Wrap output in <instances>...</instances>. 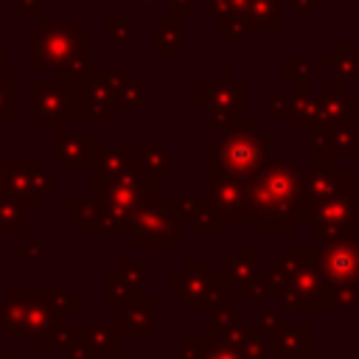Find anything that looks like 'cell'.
I'll return each mask as SVG.
<instances>
[{
	"mask_svg": "<svg viewBox=\"0 0 359 359\" xmlns=\"http://www.w3.org/2000/svg\"><path fill=\"white\" fill-rule=\"evenodd\" d=\"M0 359H17L14 348H6V342H3V339H0Z\"/></svg>",
	"mask_w": 359,
	"mask_h": 359,
	"instance_id": "56",
	"label": "cell"
},
{
	"mask_svg": "<svg viewBox=\"0 0 359 359\" xmlns=\"http://www.w3.org/2000/svg\"><path fill=\"white\" fill-rule=\"evenodd\" d=\"M93 359H132V353H129V351H123V348H112V351L93 353Z\"/></svg>",
	"mask_w": 359,
	"mask_h": 359,
	"instance_id": "53",
	"label": "cell"
},
{
	"mask_svg": "<svg viewBox=\"0 0 359 359\" xmlns=\"http://www.w3.org/2000/svg\"><path fill=\"white\" fill-rule=\"evenodd\" d=\"M311 90H292V93H278V95H272L269 98V112L275 115V118H283V121H292L294 115H297V109H300V104H303V98L309 95Z\"/></svg>",
	"mask_w": 359,
	"mask_h": 359,
	"instance_id": "37",
	"label": "cell"
},
{
	"mask_svg": "<svg viewBox=\"0 0 359 359\" xmlns=\"http://www.w3.org/2000/svg\"><path fill=\"white\" fill-rule=\"evenodd\" d=\"M168 180H171V157H168V151L163 146H157V143L140 146V182H143V194H154Z\"/></svg>",
	"mask_w": 359,
	"mask_h": 359,
	"instance_id": "24",
	"label": "cell"
},
{
	"mask_svg": "<svg viewBox=\"0 0 359 359\" xmlns=\"http://www.w3.org/2000/svg\"><path fill=\"white\" fill-rule=\"evenodd\" d=\"M199 359H244V356L238 353V348L205 337V348H202V356H199Z\"/></svg>",
	"mask_w": 359,
	"mask_h": 359,
	"instance_id": "44",
	"label": "cell"
},
{
	"mask_svg": "<svg viewBox=\"0 0 359 359\" xmlns=\"http://www.w3.org/2000/svg\"><path fill=\"white\" fill-rule=\"evenodd\" d=\"M3 331L6 337H31L67 323V314L81 309V300L56 286H6L3 289Z\"/></svg>",
	"mask_w": 359,
	"mask_h": 359,
	"instance_id": "2",
	"label": "cell"
},
{
	"mask_svg": "<svg viewBox=\"0 0 359 359\" xmlns=\"http://www.w3.org/2000/svg\"><path fill=\"white\" fill-rule=\"evenodd\" d=\"M208 11H210L213 17H222V14L230 11V3H227V0H208Z\"/></svg>",
	"mask_w": 359,
	"mask_h": 359,
	"instance_id": "54",
	"label": "cell"
},
{
	"mask_svg": "<svg viewBox=\"0 0 359 359\" xmlns=\"http://www.w3.org/2000/svg\"><path fill=\"white\" fill-rule=\"evenodd\" d=\"M3 53H6V50H3V45H0V67H3Z\"/></svg>",
	"mask_w": 359,
	"mask_h": 359,
	"instance_id": "59",
	"label": "cell"
},
{
	"mask_svg": "<svg viewBox=\"0 0 359 359\" xmlns=\"http://www.w3.org/2000/svg\"><path fill=\"white\" fill-rule=\"evenodd\" d=\"M28 345L34 351H67V342H70V323L59 325V328H50V331H42V334H31L25 337Z\"/></svg>",
	"mask_w": 359,
	"mask_h": 359,
	"instance_id": "34",
	"label": "cell"
},
{
	"mask_svg": "<svg viewBox=\"0 0 359 359\" xmlns=\"http://www.w3.org/2000/svg\"><path fill=\"white\" fill-rule=\"evenodd\" d=\"M309 165H314V168H328V165H337V160H334V154H331V149L317 137V135H311V143H309Z\"/></svg>",
	"mask_w": 359,
	"mask_h": 359,
	"instance_id": "43",
	"label": "cell"
},
{
	"mask_svg": "<svg viewBox=\"0 0 359 359\" xmlns=\"http://www.w3.org/2000/svg\"><path fill=\"white\" fill-rule=\"evenodd\" d=\"M300 174L294 160H266V165L244 177L255 224L264 236H292L303 224L300 210Z\"/></svg>",
	"mask_w": 359,
	"mask_h": 359,
	"instance_id": "1",
	"label": "cell"
},
{
	"mask_svg": "<svg viewBox=\"0 0 359 359\" xmlns=\"http://www.w3.org/2000/svg\"><path fill=\"white\" fill-rule=\"evenodd\" d=\"M252 28L247 25V17L244 14H236V11H227L219 17V42L222 45H233V42H241Z\"/></svg>",
	"mask_w": 359,
	"mask_h": 359,
	"instance_id": "36",
	"label": "cell"
},
{
	"mask_svg": "<svg viewBox=\"0 0 359 359\" xmlns=\"http://www.w3.org/2000/svg\"><path fill=\"white\" fill-rule=\"evenodd\" d=\"M95 157V140L90 132H53V165L59 171H90Z\"/></svg>",
	"mask_w": 359,
	"mask_h": 359,
	"instance_id": "16",
	"label": "cell"
},
{
	"mask_svg": "<svg viewBox=\"0 0 359 359\" xmlns=\"http://www.w3.org/2000/svg\"><path fill=\"white\" fill-rule=\"evenodd\" d=\"M236 348L244 359H269V337L264 331H258L255 323H250V328L244 331V337Z\"/></svg>",
	"mask_w": 359,
	"mask_h": 359,
	"instance_id": "35",
	"label": "cell"
},
{
	"mask_svg": "<svg viewBox=\"0 0 359 359\" xmlns=\"http://www.w3.org/2000/svg\"><path fill=\"white\" fill-rule=\"evenodd\" d=\"M194 14H196L194 0H171V6H168V17H174V20H191Z\"/></svg>",
	"mask_w": 359,
	"mask_h": 359,
	"instance_id": "49",
	"label": "cell"
},
{
	"mask_svg": "<svg viewBox=\"0 0 359 359\" xmlns=\"http://www.w3.org/2000/svg\"><path fill=\"white\" fill-rule=\"evenodd\" d=\"M300 359H325V356H323V351H320V348H309Z\"/></svg>",
	"mask_w": 359,
	"mask_h": 359,
	"instance_id": "57",
	"label": "cell"
},
{
	"mask_svg": "<svg viewBox=\"0 0 359 359\" xmlns=\"http://www.w3.org/2000/svg\"><path fill=\"white\" fill-rule=\"evenodd\" d=\"M28 213L31 208L22 199L11 194H0V236H28L31 233Z\"/></svg>",
	"mask_w": 359,
	"mask_h": 359,
	"instance_id": "26",
	"label": "cell"
},
{
	"mask_svg": "<svg viewBox=\"0 0 359 359\" xmlns=\"http://www.w3.org/2000/svg\"><path fill=\"white\" fill-rule=\"evenodd\" d=\"M194 104L199 109H205L208 115L219 112V115H247L244 104H247V84L241 79L233 76V67H222L216 81H194Z\"/></svg>",
	"mask_w": 359,
	"mask_h": 359,
	"instance_id": "13",
	"label": "cell"
},
{
	"mask_svg": "<svg viewBox=\"0 0 359 359\" xmlns=\"http://www.w3.org/2000/svg\"><path fill=\"white\" fill-rule=\"evenodd\" d=\"M14 255H17L20 261H34V258H39V255H42V238H39L36 233H28V244L17 247Z\"/></svg>",
	"mask_w": 359,
	"mask_h": 359,
	"instance_id": "47",
	"label": "cell"
},
{
	"mask_svg": "<svg viewBox=\"0 0 359 359\" xmlns=\"http://www.w3.org/2000/svg\"><path fill=\"white\" fill-rule=\"evenodd\" d=\"M303 224L311 236H320L323 241L359 236V182L348 180L337 194L317 202L306 213Z\"/></svg>",
	"mask_w": 359,
	"mask_h": 359,
	"instance_id": "9",
	"label": "cell"
},
{
	"mask_svg": "<svg viewBox=\"0 0 359 359\" xmlns=\"http://www.w3.org/2000/svg\"><path fill=\"white\" fill-rule=\"evenodd\" d=\"M283 3L280 0H252L247 8V25L250 28H261V31H283L286 25V14H283Z\"/></svg>",
	"mask_w": 359,
	"mask_h": 359,
	"instance_id": "27",
	"label": "cell"
},
{
	"mask_svg": "<svg viewBox=\"0 0 359 359\" xmlns=\"http://www.w3.org/2000/svg\"><path fill=\"white\" fill-rule=\"evenodd\" d=\"M247 328H250L247 314L230 303V306H219V309H213L205 337L219 339V342H224V345H233V348H236V345L241 342V337H244V331H247Z\"/></svg>",
	"mask_w": 359,
	"mask_h": 359,
	"instance_id": "23",
	"label": "cell"
},
{
	"mask_svg": "<svg viewBox=\"0 0 359 359\" xmlns=\"http://www.w3.org/2000/svg\"><path fill=\"white\" fill-rule=\"evenodd\" d=\"M320 3H323V0H283V6H292L300 20H306V17L314 11V6H320Z\"/></svg>",
	"mask_w": 359,
	"mask_h": 359,
	"instance_id": "52",
	"label": "cell"
},
{
	"mask_svg": "<svg viewBox=\"0 0 359 359\" xmlns=\"http://www.w3.org/2000/svg\"><path fill=\"white\" fill-rule=\"evenodd\" d=\"M317 137L331 149L334 160H356L359 157V132L351 126H331L317 132Z\"/></svg>",
	"mask_w": 359,
	"mask_h": 359,
	"instance_id": "28",
	"label": "cell"
},
{
	"mask_svg": "<svg viewBox=\"0 0 359 359\" xmlns=\"http://www.w3.org/2000/svg\"><path fill=\"white\" fill-rule=\"evenodd\" d=\"M280 3H283V0H280Z\"/></svg>",
	"mask_w": 359,
	"mask_h": 359,
	"instance_id": "62",
	"label": "cell"
},
{
	"mask_svg": "<svg viewBox=\"0 0 359 359\" xmlns=\"http://www.w3.org/2000/svg\"><path fill=\"white\" fill-rule=\"evenodd\" d=\"M132 76L129 67H90L70 81V121H115L118 87Z\"/></svg>",
	"mask_w": 359,
	"mask_h": 359,
	"instance_id": "4",
	"label": "cell"
},
{
	"mask_svg": "<svg viewBox=\"0 0 359 359\" xmlns=\"http://www.w3.org/2000/svg\"><path fill=\"white\" fill-rule=\"evenodd\" d=\"M154 50L160 56L182 53V20H174L168 14L154 20Z\"/></svg>",
	"mask_w": 359,
	"mask_h": 359,
	"instance_id": "29",
	"label": "cell"
},
{
	"mask_svg": "<svg viewBox=\"0 0 359 359\" xmlns=\"http://www.w3.org/2000/svg\"><path fill=\"white\" fill-rule=\"evenodd\" d=\"M205 348V334L202 337H182L180 339V359H199Z\"/></svg>",
	"mask_w": 359,
	"mask_h": 359,
	"instance_id": "46",
	"label": "cell"
},
{
	"mask_svg": "<svg viewBox=\"0 0 359 359\" xmlns=\"http://www.w3.org/2000/svg\"><path fill=\"white\" fill-rule=\"evenodd\" d=\"M258 258H261V250L258 247H233L230 250V258H222L219 261V275L224 278V283L230 286L233 297L241 300V292L247 286V280L258 272Z\"/></svg>",
	"mask_w": 359,
	"mask_h": 359,
	"instance_id": "20",
	"label": "cell"
},
{
	"mask_svg": "<svg viewBox=\"0 0 359 359\" xmlns=\"http://www.w3.org/2000/svg\"><path fill=\"white\" fill-rule=\"evenodd\" d=\"M171 199V208L180 219H191L194 216V196H168Z\"/></svg>",
	"mask_w": 359,
	"mask_h": 359,
	"instance_id": "51",
	"label": "cell"
},
{
	"mask_svg": "<svg viewBox=\"0 0 359 359\" xmlns=\"http://www.w3.org/2000/svg\"><path fill=\"white\" fill-rule=\"evenodd\" d=\"M323 70L345 79V81H353L359 79V42H339L331 53H325L320 59Z\"/></svg>",
	"mask_w": 359,
	"mask_h": 359,
	"instance_id": "25",
	"label": "cell"
},
{
	"mask_svg": "<svg viewBox=\"0 0 359 359\" xmlns=\"http://www.w3.org/2000/svg\"><path fill=\"white\" fill-rule=\"evenodd\" d=\"M292 123H294V129L300 135H309V137L323 132V98H320V93H309L303 98V104H300L297 115L292 118Z\"/></svg>",
	"mask_w": 359,
	"mask_h": 359,
	"instance_id": "31",
	"label": "cell"
},
{
	"mask_svg": "<svg viewBox=\"0 0 359 359\" xmlns=\"http://www.w3.org/2000/svg\"><path fill=\"white\" fill-rule=\"evenodd\" d=\"M129 244L143 247H165L174 250L182 244V219L174 213L171 199L163 194H143L137 208L129 213Z\"/></svg>",
	"mask_w": 359,
	"mask_h": 359,
	"instance_id": "8",
	"label": "cell"
},
{
	"mask_svg": "<svg viewBox=\"0 0 359 359\" xmlns=\"http://www.w3.org/2000/svg\"><path fill=\"white\" fill-rule=\"evenodd\" d=\"M154 309L157 303L151 297H135L129 300L123 309H118V334L129 337V339H151L157 334V323H154Z\"/></svg>",
	"mask_w": 359,
	"mask_h": 359,
	"instance_id": "19",
	"label": "cell"
},
{
	"mask_svg": "<svg viewBox=\"0 0 359 359\" xmlns=\"http://www.w3.org/2000/svg\"><path fill=\"white\" fill-rule=\"evenodd\" d=\"M104 286H107L104 309H107V311H118V309H123L129 300L143 297V289H146V269H143L140 264L121 261V264L115 266V272H107V275H104Z\"/></svg>",
	"mask_w": 359,
	"mask_h": 359,
	"instance_id": "17",
	"label": "cell"
},
{
	"mask_svg": "<svg viewBox=\"0 0 359 359\" xmlns=\"http://www.w3.org/2000/svg\"><path fill=\"white\" fill-rule=\"evenodd\" d=\"M135 3H137V6H154L157 0H135Z\"/></svg>",
	"mask_w": 359,
	"mask_h": 359,
	"instance_id": "58",
	"label": "cell"
},
{
	"mask_svg": "<svg viewBox=\"0 0 359 359\" xmlns=\"http://www.w3.org/2000/svg\"><path fill=\"white\" fill-rule=\"evenodd\" d=\"M272 135L261 129L255 118H244L236 129L219 135L205 151V165H213L230 177H250L261 171L269 160Z\"/></svg>",
	"mask_w": 359,
	"mask_h": 359,
	"instance_id": "3",
	"label": "cell"
},
{
	"mask_svg": "<svg viewBox=\"0 0 359 359\" xmlns=\"http://www.w3.org/2000/svg\"><path fill=\"white\" fill-rule=\"evenodd\" d=\"M0 320H3V303H0Z\"/></svg>",
	"mask_w": 359,
	"mask_h": 359,
	"instance_id": "61",
	"label": "cell"
},
{
	"mask_svg": "<svg viewBox=\"0 0 359 359\" xmlns=\"http://www.w3.org/2000/svg\"><path fill=\"white\" fill-rule=\"evenodd\" d=\"M311 348V328L306 323H278L269 331V359H300Z\"/></svg>",
	"mask_w": 359,
	"mask_h": 359,
	"instance_id": "22",
	"label": "cell"
},
{
	"mask_svg": "<svg viewBox=\"0 0 359 359\" xmlns=\"http://www.w3.org/2000/svg\"><path fill=\"white\" fill-rule=\"evenodd\" d=\"M283 79L292 84V90H309L311 84V62L303 56H283Z\"/></svg>",
	"mask_w": 359,
	"mask_h": 359,
	"instance_id": "33",
	"label": "cell"
},
{
	"mask_svg": "<svg viewBox=\"0 0 359 359\" xmlns=\"http://www.w3.org/2000/svg\"><path fill=\"white\" fill-rule=\"evenodd\" d=\"M348 180H351V177H348L345 168H337V165L314 168V165H309V168L300 174V210H303V219H306V213H309L317 202H323V199H328L331 194H337Z\"/></svg>",
	"mask_w": 359,
	"mask_h": 359,
	"instance_id": "18",
	"label": "cell"
},
{
	"mask_svg": "<svg viewBox=\"0 0 359 359\" xmlns=\"http://www.w3.org/2000/svg\"><path fill=\"white\" fill-rule=\"evenodd\" d=\"M28 115L42 132H59L70 121V81H31L28 84Z\"/></svg>",
	"mask_w": 359,
	"mask_h": 359,
	"instance_id": "12",
	"label": "cell"
},
{
	"mask_svg": "<svg viewBox=\"0 0 359 359\" xmlns=\"http://www.w3.org/2000/svg\"><path fill=\"white\" fill-rule=\"evenodd\" d=\"M14 70L11 67H0V123L14 118Z\"/></svg>",
	"mask_w": 359,
	"mask_h": 359,
	"instance_id": "38",
	"label": "cell"
},
{
	"mask_svg": "<svg viewBox=\"0 0 359 359\" xmlns=\"http://www.w3.org/2000/svg\"><path fill=\"white\" fill-rule=\"evenodd\" d=\"M359 309V286H337L331 289V311H356Z\"/></svg>",
	"mask_w": 359,
	"mask_h": 359,
	"instance_id": "41",
	"label": "cell"
},
{
	"mask_svg": "<svg viewBox=\"0 0 359 359\" xmlns=\"http://www.w3.org/2000/svg\"><path fill=\"white\" fill-rule=\"evenodd\" d=\"M320 252V269L331 289L337 286H359V236L328 238Z\"/></svg>",
	"mask_w": 359,
	"mask_h": 359,
	"instance_id": "14",
	"label": "cell"
},
{
	"mask_svg": "<svg viewBox=\"0 0 359 359\" xmlns=\"http://www.w3.org/2000/svg\"><path fill=\"white\" fill-rule=\"evenodd\" d=\"M76 334L90 345L93 353L112 351V348H118V339H121L118 325H112V323H79Z\"/></svg>",
	"mask_w": 359,
	"mask_h": 359,
	"instance_id": "30",
	"label": "cell"
},
{
	"mask_svg": "<svg viewBox=\"0 0 359 359\" xmlns=\"http://www.w3.org/2000/svg\"><path fill=\"white\" fill-rule=\"evenodd\" d=\"M247 115H219V112H213V115H208V123H205V132L208 135H224V132H230V129H236L241 121H244Z\"/></svg>",
	"mask_w": 359,
	"mask_h": 359,
	"instance_id": "45",
	"label": "cell"
},
{
	"mask_svg": "<svg viewBox=\"0 0 359 359\" xmlns=\"http://www.w3.org/2000/svg\"><path fill=\"white\" fill-rule=\"evenodd\" d=\"M0 194H3V168H0Z\"/></svg>",
	"mask_w": 359,
	"mask_h": 359,
	"instance_id": "60",
	"label": "cell"
},
{
	"mask_svg": "<svg viewBox=\"0 0 359 359\" xmlns=\"http://www.w3.org/2000/svg\"><path fill=\"white\" fill-rule=\"evenodd\" d=\"M93 196H101L109 205L132 213L143 196V182H140V177H98V174H93Z\"/></svg>",
	"mask_w": 359,
	"mask_h": 359,
	"instance_id": "21",
	"label": "cell"
},
{
	"mask_svg": "<svg viewBox=\"0 0 359 359\" xmlns=\"http://www.w3.org/2000/svg\"><path fill=\"white\" fill-rule=\"evenodd\" d=\"M280 320H283V317H280V311H261V314H258L252 323H255V328H258V331H264V334L269 337V331H272V328H275Z\"/></svg>",
	"mask_w": 359,
	"mask_h": 359,
	"instance_id": "50",
	"label": "cell"
},
{
	"mask_svg": "<svg viewBox=\"0 0 359 359\" xmlns=\"http://www.w3.org/2000/svg\"><path fill=\"white\" fill-rule=\"evenodd\" d=\"M28 42H31L28 65L34 70H56L76 50H93V34L81 28L79 17H67V20L45 17L42 25L28 34Z\"/></svg>",
	"mask_w": 359,
	"mask_h": 359,
	"instance_id": "7",
	"label": "cell"
},
{
	"mask_svg": "<svg viewBox=\"0 0 359 359\" xmlns=\"http://www.w3.org/2000/svg\"><path fill=\"white\" fill-rule=\"evenodd\" d=\"M14 14L20 20H36V17H42L39 0H14Z\"/></svg>",
	"mask_w": 359,
	"mask_h": 359,
	"instance_id": "48",
	"label": "cell"
},
{
	"mask_svg": "<svg viewBox=\"0 0 359 359\" xmlns=\"http://www.w3.org/2000/svg\"><path fill=\"white\" fill-rule=\"evenodd\" d=\"M317 93L323 98V129L351 126L359 132V93H351L345 79H325Z\"/></svg>",
	"mask_w": 359,
	"mask_h": 359,
	"instance_id": "15",
	"label": "cell"
},
{
	"mask_svg": "<svg viewBox=\"0 0 359 359\" xmlns=\"http://www.w3.org/2000/svg\"><path fill=\"white\" fill-rule=\"evenodd\" d=\"M227 3H230V11H236V14H247V8H250L252 0H227Z\"/></svg>",
	"mask_w": 359,
	"mask_h": 359,
	"instance_id": "55",
	"label": "cell"
},
{
	"mask_svg": "<svg viewBox=\"0 0 359 359\" xmlns=\"http://www.w3.org/2000/svg\"><path fill=\"white\" fill-rule=\"evenodd\" d=\"M3 168V194L22 199L31 210L42 208L48 196L56 194V180L36 157H0Z\"/></svg>",
	"mask_w": 359,
	"mask_h": 359,
	"instance_id": "10",
	"label": "cell"
},
{
	"mask_svg": "<svg viewBox=\"0 0 359 359\" xmlns=\"http://www.w3.org/2000/svg\"><path fill=\"white\" fill-rule=\"evenodd\" d=\"M168 294L180 300L182 311H202V309H219L236 303L224 278L213 272L205 258L182 261L180 269L168 275Z\"/></svg>",
	"mask_w": 359,
	"mask_h": 359,
	"instance_id": "6",
	"label": "cell"
},
{
	"mask_svg": "<svg viewBox=\"0 0 359 359\" xmlns=\"http://www.w3.org/2000/svg\"><path fill=\"white\" fill-rule=\"evenodd\" d=\"M146 104V87L129 76L121 87H118V107H126V109H140Z\"/></svg>",
	"mask_w": 359,
	"mask_h": 359,
	"instance_id": "39",
	"label": "cell"
},
{
	"mask_svg": "<svg viewBox=\"0 0 359 359\" xmlns=\"http://www.w3.org/2000/svg\"><path fill=\"white\" fill-rule=\"evenodd\" d=\"M205 180H208V199L213 202L222 222L255 224V210L250 205L244 177H230L213 165H205Z\"/></svg>",
	"mask_w": 359,
	"mask_h": 359,
	"instance_id": "11",
	"label": "cell"
},
{
	"mask_svg": "<svg viewBox=\"0 0 359 359\" xmlns=\"http://www.w3.org/2000/svg\"><path fill=\"white\" fill-rule=\"evenodd\" d=\"M241 297H250V300H269V297H272V272H269V269H266V272H255V275L247 280Z\"/></svg>",
	"mask_w": 359,
	"mask_h": 359,
	"instance_id": "40",
	"label": "cell"
},
{
	"mask_svg": "<svg viewBox=\"0 0 359 359\" xmlns=\"http://www.w3.org/2000/svg\"><path fill=\"white\" fill-rule=\"evenodd\" d=\"M194 233L196 236H219V230H222V219H219V213H216V208H213V202L208 199V194H196L194 196Z\"/></svg>",
	"mask_w": 359,
	"mask_h": 359,
	"instance_id": "32",
	"label": "cell"
},
{
	"mask_svg": "<svg viewBox=\"0 0 359 359\" xmlns=\"http://www.w3.org/2000/svg\"><path fill=\"white\" fill-rule=\"evenodd\" d=\"M269 272L283 280V292L306 297L311 311H331V286L323 278L317 247H286L283 258L269 264Z\"/></svg>",
	"mask_w": 359,
	"mask_h": 359,
	"instance_id": "5",
	"label": "cell"
},
{
	"mask_svg": "<svg viewBox=\"0 0 359 359\" xmlns=\"http://www.w3.org/2000/svg\"><path fill=\"white\" fill-rule=\"evenodd\" d=\"M132 36V22L129 20H121V17H107L104 20V39L109 45H123L129 42Z\"/></svg>",
	"mask_w": 359,
	"mask_h": 359,
	"instance_id": "42",
	"label": "cell"
}]
</instances>
